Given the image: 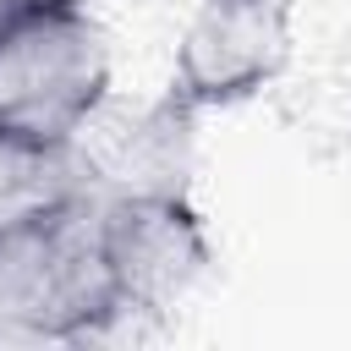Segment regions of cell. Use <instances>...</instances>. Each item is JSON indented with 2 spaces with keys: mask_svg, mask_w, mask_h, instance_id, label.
Wrapping results in <instances>:
<instances>
[{
  "mask_svg": "<svg viewBox=\"0 0 351 351\" xmlns=\"http://www.w3.org/2000/svg\"><path fill=\"white\" fill-rule=\"evenodd\" d=\"M110 38L88 0L11 5L0 22V132L77 143L110 104Z\"/></svg>",
  "mask_w": 351,
  "mask_h": 351,
  "instance_id": "obj_1",
  "label": "cell"
},
{
  "mask_svg": "<svg viewBox=\"0 0 351 351\" xmlns=\"http://www.w3.org/2000/svg\"><path fill=\"white\" fill-rule=\"evenodd\" d=\"M121 324V296L99 241V197L0 230V335L99 340Z\"/></svg>",
  "mask_w": 351,
  "mask_h": 351,
  "instance_id": "obj_2",
  "label": "cell"
},
{
  "mask_svg": "<svg viewBox=\"0 0 351 351\" xmlns=\"http://www.w3.org/2000/svg\"><path fill=\"white\" fill-rule=\"evenodd\" d=\"M296 55V0H197L170 60L165 99L186 115L269 93Z\"/></svg>",
  "mask_w": 351,
  "mask_h": 351,
  "instance_id": "obj_3",
  "label": "cell"
},
{
  "mask_svg": "<svg viewBox=\"0 0 351 351\" xmlns=\"http://www.w3.org/2000/svg\"><path fill=\"white\" fill-rule=\"evenodd\" d=\"M99 241L121 296V324L159 318L192 296L214 263V241L186 192H93Z\"/></svg>",
  "mask_w": 351,
  "mask_h": 351,
  "instance_id": "obj_4",
  "label": "cell"
},
{
  "mask_svg": "<svg viewBox=\"0 0 351 351\" xmlns=\"http://www.w3.org/2000/svg\"><path fill=\"white\" fill-rule=\"evenodd\" d=\"M192 121L197 115L159 99L143 115H132L126 132H110L104 143L77 137L88 176H93V192H186Z\"/></svg>",
  "mask_w": 351,
  "mask_h": 351,
  "instance_id": "obj_5",
  "label": "cell"
},
{
  "mask_svg": "<svg viewBox=\"0 0 351 351\" xmlns=\"http://www.w3.org/2000/svg\"><path fill=\"white\" fill-rule=\"evenodd\" d=\"M82 197H93V176L77 143H33L0 132V230L33 225Z\"/></svg>",
  "mask_w": 351,
  "mask_h": 351,
  "instance_id": "obj_6",
  "label": "cell"
},
{
  "mask_svg": "<svg viewBox=\"0 0 351 351\" xmlns=\"http://www.w3.org/2000/svg\"><path fill=\"white\" fill-rule=\"evenodd\" d=\"M11 5H49V0H11Z\"/></svg>",
  "mask_w": 351,
  "mask_h": 351,
  "instance_id": "obj_7",
  "label": "cell"
},
{
  "mask_svg": "<svg viewBox=\"0 0 351 351\" xmlns=\"http://www.w3.org/2000/svg\"><path fill=\"white\" fill-rule=\"evenodd\" d=\"M5 11H11V0H0V22H5Z\"/></svg>",
  "mask_w": 351,
  "mask_h": 351,
  "instance_id": "obj_8",
  "label": "cell"
}]
</instances>
